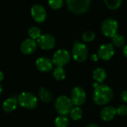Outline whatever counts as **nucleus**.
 I'll return each mask as SVG.
<instances>
[{
  "instance_id": "1",
  "label": "nucleus",
  "mask_w": 127,
  "mask_h": 127,
  "mask_svg": "<svg viewBox=\"0 0 127 127\" xmlns=\"http://www.w3.org/2000/svg\"><path fill=\"white\" fill-rule=\"evenodd\" d=\"M93 100L98 106H104L110 103L113 98V91L107 85L95 82L93 84Z\"/></svg>"
},
{
  "instance_id": "2",
  "label": "nucleus",
  "mask_w": 127,
  "mask_h": 127,
  "mask_svg": "<svg viewBox=\"0 0 127 127\" xmlns=\"http://www.w3.org/2000/svg\"><path fill=\"white\" fill-rule=\"evenodd\" d=\"M54 106L57 112L60 115L66 116L70 113L71 110L72 109L73 103L71 102V98L68 97L67 96L63 95V96H60L57 99Z\"/></svg>"
},
{
  "instance_id": "3",
  "label": "nucleus",
  "mask_w": 127,
  "mask_h": 127,
  "mask_svg": "<svg viewBox=\"0 0 127 127\" xmlns=\"http://www.w3.org/2000/svg\"><path fill=\"white\" fill-rule=\"evenodd\" d=\"M66 3L71 12L75 14H81L88 10L91 0H66Z\"/></svg>"
},
{
  "instance_id": "4",
  "label": "nucleus",
  "mask_w": 127,
  "mask_h": 127,
  "mask_svg": "<svg viewBox=\"0 0 127 127\" xmlns=\"http://www.w3.org/2000/svg\"><path fill=\"white\" fill-rule=\"evenodd\" d=\"M89 55V50L87 46L79 41H75L72 48V56L77 62L85 61Z\"/></svg>"
},
{
  "instance_id": "5",
  "label": "nucleus",
  "mask_w": 127,
  "mask_h": 127,
  "mask_svg": "<svg viewBox=\"0 0 127 127\" xmlns=\"http://www.w3.org/2000/svg\"><path fill=\"white\" fill-rule=\"evenodd\" d=\"M19 105L27 109H35L38 103V100L33 94L30 92H23L18 97Z\"/></svg>"
},
{
  "instance_id": "6",
  "label": "nucleus",
  "mask_w": 127,
  "mask_h": 127,
  "mask_svg": "<svg viewBox=\"0 0 127 127\" xmlns=\"http://www.w3.org/2000/svg\"><path fill=\"white\" fill-rule=\"evenodd\" d=\"M118 24L117 20L113 18H107L101 24L102 33L109 37H112L117 34Z\"/></svg>"
},
{
  "instance_id": "7",
  "label": "nucleus",
  "mask_w": 127,
  "mask_h": 127,
  "mask_svg": "<svg viewBox=\"0 0 127 127\" xmlns=\"http://www.w3.org/2000/svg\"><path fill=\"white\" fill-rule=\"evenodd\" d=\"M71 60V55L66 49H59L55 52L53 56V63L57 67H63Z\"/></svg>"
},
{
  "instance_id": "8",
  "label": "nucleus",
  "mask_w": 127,
  "mask_h": 127,
  "mask_svg": "<svg viewBox=\"0 0 127 127\" xmlns=\"http://www.w3.org/2000/svg\"><path fill=\"white\" fill-rule=\"evenodd\" d=\"M71 100L73 105L80 106L83 105L86 100V94L85 90L81 87H75L71 94Z\"/></svg>"
},
{
  "instance_id": "9",
  "label": "nucleus",
  "mask_w": 127,
  "mask_h": 127,
  "mask_svg": "<svg viewBox=\"0 0 127 127\" xmlns=\"http://www.w3.org/2000/svg\"><path fill=\"white\" fill-rule=\"evenodd\" d=\"M37 44L42 49H51L56 45V39L50 34H42L37 40Z\"/></svg>"
},
{
  "instance_id": "10",
  "label": "nucleus",
  "mask_w": 127,
  "mask_h": 127,
  "mask_svg": "<svg viewBox=\"0 0 127 127\" xmlns=\"http://www.w3.org/2000/svg\"><path fill=\"white\" fill-rule=\"evenodd\" d=\"M31 13L33 19L36 22H43L47 17V13L45 7L39 4H36L32 6L31 9Z\"/></svg>"
},
{
  "instance_id": "11",
  "label": "nucleus",
  "mask_w": 127,
  "mask_h": 127,
  "mask_svg": "<svg viewBox=\"0 0 127 127\" xmlns=\"http://www.w3.org/2000/svg\"><path fill=\"white\" fill-rule=\"evenodd\" d=\"M114 54H115L114 46L111 43H105L101 45L97 52L99 58L103 61L110 60L113 57Z\"/></svg>"
},
{
  "instance_id": "12",
  "label": "nucleus",
  "mask_w": 127,
  "mask_h": 127,
  "mask_svg": "<svg viewBox=\"0 0 127 127\" xmlns=\"http://www.w3.org/2000/svg\"><path fill=\"white\" fill-rule=\"evenodd\" d=\"M53 61L46 57H40L36 61V67L40 72H49L53 69Z\"/></svg>"
},
{
  "instance_id": "13",
  "label": "nucleus",
  "mask_w": 127,
  "mask_h": 127,
  "mask_svg": "<svg viewBox=\"0 0 127 127\" xmlns=\"http://www.w3.org/2000/svg\"><path fill=\"white\" fill-rule=\"evenodd\" d=\"M36 47L37 42H36L35 40H33L31 38H28L22 43L20 49L23 54L31 55L36 49Z\"/></svg>"
},
{
  "instance_id": "14",
  "label": "nucleus",
  "mask_w": 127,
  "mask_h": 127,
  "mask_svg": "<svg viewBox=\"0 0 127 127\" xmlns=\"http://www.w3.org/2000/svg\"><path fill=\"white\" fill-rule=\"evenodd\" d=\"M116 115H117L116 109L113 106H106L103 108L101 110L100 118L103 121L106 122H109V121H112Z\"/></svg>"
},
{
  "instance_id": "15",
  "label": "nucleus",
  "mask_w": 127,
  "mask_h": 127,
  "mask_svg": "<svg viewBox=\"0 0 127 127\" xmlns=\"http://www.w3.org/2000/svg\"><path fill=\"white\" fill-rule=\"evenodd\" d=\"M17 107V100L14 97H10L7 99L2 105V109L3 110L7 112L10 113L13 112Z\"/></svg>"
},
{
  "instance_id": "16",
  "label": "nucleus",
  "mask_w": 127,
  "mask_h": 127,
  "mask_svg": "<svg viewBox=\"0 0 127 127\" xmlns=\"http://www.w3.org/2000/svg\"><path fill=\"white\" fill-rule=\"evenodd\" d=\"M92 76L96 82H98L100 84V83H103L106 80L107 77V74L104 69L101 67H98V68H96L93 71Z\"/></svg>"
},
{
  "instance_id": "17",
  "label": "nucleus",
  "mask_w": 127,
  "mask_h": 127,
  "mask_svg": "<svg viewBox=\"0 0 127 127\" xmlns=\"http://www.w3.org/2000/svg\"><path fill=\"white\" fill-rule=\"evenodd\" d=\"M39 97L41 99V100H42L45 103H49L53 99L52 93L44 88H41L39 90Z\"/></svg>"
},
{
  "instance_id": "18",
  "label": "nucleus",
  "mask_w": 127,
  "mask_h": 127,
  "mask_svg": "<svg viewBox=\"0 0 127 127\" xmlns=\"http://www.w3.org/2000/svg\"><path fill=\"white\" fill-rule=\"evenodd\" d=\"M53 75H54V77L55 78L56 80H57V81H61V80H63V79L65 78L66 73H65V69H64L63 67H57L54 70Z\"/></svg>"
},
{
  "instance_id": "19",
  "label": "nucleus",
  "mask_w": 127,
  "mask_h": 127,
  "mask_svg": "<svg viewBox=\"0 0 127 127\" xmlns=\"http://www.w3.org/2000/svg\"><path fill=\"white\" fill-rule=\"evenodd\" d=\"M112 41L113 46L118 48H121L125 44V37L123 35L116 34L115 36L112 37Z\"/></svg>"
},
{
  "instance_id": "20",
  "label": "nucleus",
  "mask_w": 127,
  "mask_h": 127,
  "mask_svg": "<svg viewBox=\"0 0 127 127\" xmlns=\"http://www.w3.org/2000/svg\"><path fill=\"white\" fill-rule=\"evenodd\" d=\"M54 124L56 127H67L69 124V120L66 116L60 115L55 119Z\"/></svg>"
},
{
  "instance_id": "21",
  "label": "nucleus",
  "mask_w": 127,
  "mask_h": 127,
  "mask_svg": "<svg viewBox=\"0 0 127 127\" xmlns=\"http://www.w3.org/2000/svg\"><path fill=\"white\" fill-rule=\"evenodd\" d=\"M69 114H70L71 118L74 121H79V120H80L82 118L83 111H82V109L80 107L76 106V107L72 108V109L71 110Z\"/></svg>"
},
{
  "instance_id": "22",
  "label": "nucleus",
  "mask_w": 127,
  "mask_h": 127,
  "mask_svg": "<svg viewBox=\"0 0 127 127\" xmlns=\"http://www.w3.org/2000/svg\"><path fill=\"white\" fill-rule=\"evenodd\" d=\"M106 7L110 10L118 9L122 3V0H103Z\"/></svg>"
},
{
  "instance_id": "23",
  "label": "nucleus",
  "mask_w": 127,
  "mask_h": 127,
  "mask_svg": "<svg viewBox=\"0 0 127 127\" xmlns=\"http://www.w3.org/2000/svg\"><path fill=\"white\" fill-rule=\"evenodd\" d=\"M28 34L30 38L33 40H38V38L41 36V30L36 26H32L28 30Z\"/></svg>"
},
{
  "instance_id": "24",
  "label": "nucleus",
  "mask_w": 127,
  "mask_h": 127,
  "mask_svg": "<svg viewBox=\"0 0 127 127\" xmlns=\"http://www.w3.org/2000/svg\"><path fill=\"white\" fill-rule=\"evenodd\" d=\"M95 37H96V34H95V33L94 31H85L83 34L82 39H83V40L84 42L89 43V42H92V40H94Z\"/></svg>"
},
{
  "instance_id": "25",
  "label": "nucleus",
  "mask_w": 127,
  "mask_h": 127,
  "mask_svg": "<svg viewBox=\"0 0 127 127\" xmlns=\"http://www.w3.org/2000/svg\"><path fill=\"white\" fill-rule=\"evenodd\" d=\"M48 4L54 10L60 9L63 4V0H48Z\"/></svg>"
},
{
  "instance_id": "26",
  "label": "nucleus",
  "mask_w": 127,
  "mask_h": 127,
  "mask_svg": "<svg viewBox=\"0 0 127 127\" xmlns=\"http://www.w3.org/2000/svg\"><path fill=\"white\" fill-rule=\"evenodd\" d=\"M116 112L120 116H127V106L121 105L116 109Z\"/></svg>"
},
{
  "instance_id": "27",
  "label": "nucleus",
  "mask_w": 127,
  "mask_h": 127,
  "mask_svg": "<svg viewBox=\"0 0 127 127\" xmlns=\"http://www.w3.org/2000/svg\"><path fill=\"white\" fill-rule=\"evenodd\" d=\"M121 98L123 100V102L127 103V90L122 91V93L121 94Z\"/></svg>"
},
{
  "instance_id": "28",
  "label": "nucleus",
  "mask_w": 127,
  "mask_h": 127,
  "mask_svg": "<svg viewBox=\"0 0 127 127\" xmlns=\"http://www.w3.org/2000/svg\"><path fill=\"white\" fill-rule=\"evenodd\" d=\"M91 59H92V61H93L96 62V61H98V59H99V56H98V55H97V54H93V55L91 56Z\"/></svg>"
},
{
  "instance_id": "29",
  "label": "nucleus",
  "mask_w": 127,
  "mask_h": 127,
  "mask_svg": "<svg viewBox=\"0 0 127 127\" xmlns=\"http://www.w3.org/2000/svg\"><path fill=\"white\" fill-rule=\"evenodd\" d=\"M123 52H124V56L127 58V45L124 48V50H123Z\"/></svg>"
},
{
  "instance_id": "30",
  "label": "nucleus",
  "mask_w": 127,
  "mask_h": 127,
  "mask_svg": "<svg viewBox=\"0 0 127 127\" xmlns=\"http://www.w3.org/2000/svg\"><path fill=\"white\" fill-rule=\"evenodd\" d=\"M86 127H100L97 124H89L88 126H86Z\"/></svg>"
},
{
  "instance_id": "31",
  "label": "nucleus",
  "mask_w": 127,
  "mask_h": 127,
  "mask_svg": "<svg viewBox=\"0 0 127 127\" xmlns=\"http://www.w3.org/2000/svg\"><path fill=\"white\" fill-rule=\"evenodd\" d=\"M3 79H4V74L1 71H0V82L2 81Z\"/></svg>"
},
{
  "instance_id": "32",
  "label": "nucleus",
  "mask_w": 127,
  "mask_h": 127,
  "mask_svg": "<svg viewBox=\"0 0 127 127\" xmlns=\"http://www.w3.org/2000/svg\"><path fill=\"white\" fill-rule=\"evenodd\" d=\"M1 92H2V87H1V85H0V94H1Z\"/></svg>"
}]
</instances>
